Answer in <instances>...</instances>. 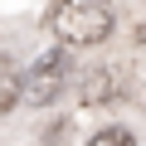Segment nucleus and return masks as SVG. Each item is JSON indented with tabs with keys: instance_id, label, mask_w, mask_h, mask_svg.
Returning a JSON list of instances; mask_svg holds the SVG:
<instances>
[{
	"instance_id": "obj_1",
	"label": "nucleus",
	"mask_w": 146,
	"mask_h": 146,
	"mask_svg": "<svg viewBox=\"0 0 146 146\" xmlns=\"http://www.w3.org/2000/svg\"><path fill=\"white\" fill-rule=\"evenodd\" d=\"M49 25H54L58 44L88 49V44H102L112 34V10L102 5V0H58V10H54Z\"/></svg>"
},
{
	"instance_id": "obj_2",
	"label": "nucleus",
	"mask_w": 146,
	"mask_h": 146,
	"mask_svg": "<svg viewBox=\"0 0 146 146\" xmlns=\"http://www.w3.org/2000/svg\"><path fill=\"white\" fill-rule=\"evenodd\" d=\"M68 83H73L68 58H63V54H44V58L25 73V78H20V98H25V102H34V107H44V102H54Z\"/></svg>"
},
{
	"instance_id": "obj_5",
	"label": "nucleus",
	"mask_w": 146,
	"mask_h": 146,
	"mask_svg": "<svg viewBox=\"0 0 146 146\" xmlns=\"http://www.w3.org/2000/svg\"><path fill=\"white\" fill-rule=\"evenodd\" d=\"M88 146H136L131 141V131L127 127H102V131H93V141Z\"/></svg>"
},
{
	"instance_id": "obj_3",
	"label": "nucleus",
	"mask_w": 146,
	"mask_h": 146,
	"mask_svg": "<svg viewBox=\"0 0 146 146\" xmlns=\"http://www.w3.org/2000/svg\"><path fill=\"white\" fill-rule=\"evenodd\" d=\"M112 93H117V78H112V73H88V78H83V102L88 107L107 102Z\"/></svg>"
},
{
	"instance_id": "obj_4",
	"label": "nucleus",
	"mask_w": 146,
	"mask_h": 146,
	"mask_svg": "<svg viewBox=\"0 0 146 146\" xmlns=\"http://www.w3.org/2000/svg\"><path fill=\"white\" fill-rule=\"evenodd\" d=\"M15 102H20V73L0 58V112H10Z\"/></svg>"
}]
</instances>
